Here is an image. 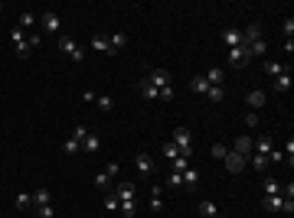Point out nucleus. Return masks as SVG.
<instances>
[{
  "instance_id": "obj_1",
  "label": "nucleus",
  "mask_w": 294,
  "mask_h": 218,
  "mask_svg": "<svg viewBox=\"0 0 294 218\" xmlns=\"http://www.w3.org/2000/svg\"><path fill=\"white\" fill-rule=\"evenodd\" d=\"M59 49H62V52L69 55L72 62H82V59H85V49H82V46H78L72 36H59Z\"/></svg>"
},
{
  "instance_id": "obj_2",
  "label": "nucleus",
  "mask_w": 294,
  "mask_h": 218,
  "mask_svg": "<svg viewBox=\"0 0 294 218\" xmlns=\"http://www.w3.org/2000/svg\"><path fill=\"white\" fill-rule=\"evenodd\" d=\"M170 140L180 147V153H183V156H190V153H193V134L186 131V127H174V137H170Z\"/></svg>"
},
{
  "instance_id": "obj_3",
  "label": "nucleus",
  "mask_w": 294,
  "mask_h": 218,
  "mask_svg": "<svg viewBox=\"0 0 294 218\" xmlns=\"http://www.w3.org/2000/svg\"><path fill=\"white\" fill-rule=\"evenodd\" d=\"M222 163H226V173H242L245 166H249V156H242V153H235V150H229L226 156H222Z\"/></svg>"
},
{
  "instance_id": "obj_4",
  "label": "nucleus",
  "mask_w": 294,
  "mask_h": 218,
  "mask_svg": "<svg viewBox=\"0 0 294 218\" xmlns=\"http://www.w3.org/2000/svg\"><path fill=\"white\" fill-rule=\"evenodd\" d=\"M226 62H229V66H235V68L249 66V62H252L249 46H235V49H229V52H226Z\"/></svg>"
},
{
  "instance_id": "obj_5",
  "label": "nucleus",
  "mask_w": 294,
  "mask_h": 218,
  "mask_svg": "<svg viewBox=\"0 0 294 218\" xmlns=\"http://www.w3.org/2000/svg\"><path fill=\"white\" fill-rule=\"evenodd\" d=\"M39 26H43L46 33H59V30H62V20H59L56 10H43L39 13Z\"/></svg>"
},
{
  "instance_id": "obj_6",
  "label": "nucleus",
  "mask_w": 294,
  "mask_h": 218,
  "mask_svg": "<svg viewBox=\"0 0 294 218\" xmlns=\"http://www.w3.org/2000/svg\"><path fill=\"white\" fill-rule=\"evenodd\" d=\"M144 78H147V82H151L157 91H160V88H170V72H167V68H151Z\"/></svg>"
},
{
  "instance_id": "obj_7",
  "label": "nucleus",
  "mask_w": 294,
  "mask_h": 218,
  "mask_svg": "<svg viewBox=\"0 0 294 218\" xmlns=\"http://www.w3.org/2000/svg\"><path fill=\"white\" fill-rule=\"evenodd\" d=\"M118 169H121V163H108V166H105V173L95 176V185H98V189H111V179L118 176Z\"/></svg>"
},
{
  "instance_id": "obj_8",
  "label": "nucleus",
  "mask_w": 294,
  "mask_h": 218,
  "mask_svg": "<svg viewBox=\"0 0 294 218\" xmlns=\"http://www.w3.org/2000/svg\"><path fill=\"white\" fill-rule=\"evenodd\" d=\"M115 196H118V202H134V196H137V189H134V183H118L115 189H111Z\"/></svg>"
},
{
  "instance_id": "obj_9",
  "label": "nucleus",
  "mask_w": 294,
  "mask_h": 218,
  "mask_svg": "<svg viewBox=\"0 0 294 218\" xmlns=\"http://www.w3.org/2000/svg\"><path fill=\"white\" fill-rule=\"evenodd\" d=\"M134 166H137L141 176H151L154 173V156L151 153H137V156H134Z\"/></svg>"
},
{
  "instance_id": "obj_10",
  "label": "nucleus",
  "mask_w": 294,
  "mask_h": 218,
  "mask_svg": "<svg viewBox=\"0 0 294 218\" xmlns=\"http://www.w3.org/2000/svg\"><path fill=\"white\" fill-rule=\"evenodd\" d=\"M232 150L242 153V156H252L255 153V137H235V147Z\"/></svg>"
},
{
  "instance_id": "obj_11",
  "label": "nucleus",
  "mask_w": 294,
  "mask_h": 218,
  "mask_svg": "<svg viewBox=\"0 0 294 218\" xmlns=\"http://www.w3.org/2000/svg\"><path fill=\"white\" fill-rule=\"evenodd\" d=\"M134 88H137V95H141L144 101H157V88H154L151 82H147V78H141V82H137Z\"/></svg>"
},
{
  "instance_id": "obj_12",
  "label": "nucleus",
  "mask_w": 294,
  "mask_h": 218,
  "mask_svg": "<svg viewBox=\"0 0 294 218\" xmlns=\"http://www.w3.org/2000/svg\"><path fill=\"white\" fill-rule=\"evenodd\" d=\"M222 43H226V49H235V46H242V30H222Z\"/></svg>"
},
{
  "instance_id": "obj_13",
  "label": "nucleus",
  "mask_w": 294,
  "mask_h": 218,
  "mask_svg": "<svg viewBox=\"0 0 294 218\" xmlns=\"http://www.w3.org/2000/svg\"><path fill=\"white\" fill-rule=\"evenodd\" d=\"M92 49H98V52H105V55H118L115 49H111L108 36H92Z\"/></svg>"
},
{
  "instance_id": "obj_14",
  "label": "nucleus",
  "mask_w": 294,
  "mask_h": 218,
  "mask_svg": "<svg viewBox=\"0 0 294 218\" xmlns=\"http://www.w3.org/2000/svg\"><path fill=\"white\" fill-rule=\"evenodd\" d=\"M261 192H265V196H281V183H278L274 176H265V179H261Z\"/></svg>"
},
{
  "instance_id": "obj_15",
  "label": "nucleus",
  "mask_w": 294,
  "mask_h": 218,
  "mask_svg": "<svg viewBox=\"0 0 294 218\" xmlns=\"http://www.w3.org/2000/svg\"><path fill=\"white\" fill-rule=\"evenodd\" d=\"M261 205H265V212H284V196H265Z\"/></svg>"
},
{
  "instance_id": "obj_16",
  "label": "nucleus",
  "mask_w": 294,
  "mask_h": 218,
  "mask_svg": "<svg viewBox=\"0 0 294 218\" xmlns=\"http://www.w3.org/2000/svg\"><path fill=\"white\" fill-rule=\"evenodd\" d=\"M199 215L203 218H219V205L213 199H203V202H199Z\"/></svg>"
},
{
  "instance_id": "obj_17",
  "label": "nucleus",
  "mask_w": 294,
  "mask_h": 218,
  "mask_svg": "<svg viewBox=\"0 0 294 218\" xmlns=\"http://www.w3.org/2000/svg\"><path fill=\"white\" fill-rule=\"evenodd\" d=\"M255 39H261V26H258V23H252L249 30L242 33V46H252Z\"/></svg>"
},
{
  "instance_id": "obj_18",
  "label": "nucleus",
  "mask_w": 294,
  "mask_h": 218,
  "mask_svg": "<svg viewBox=\"0 0 294 218\" xmlns=\"http://www.w3.org/2000/svg\"><path fill=\"white\" fill-rule=\"evenodd\" d=\"M206 85H213V88H222V78H226V72H222V68H209L206 75Z\"/></svg>"
},
{
  "instance_id": "obj_19",
  "label": "nucleus",
  "mask_w": 294,
  "mask_h": 218,
  "mask_svg": "<svg viewBox=\"0 0 294 218\" xmlns=\"http://www.w3.org/2000/svg\"><path fill=\"white\" fill-rule=\"evenodd\" d=\"M183 185H186V189H196V185H199V169L186 166V169H183Z\"/></svg>"
},
{
  "instance_id": "obj_20",
  "label": "nucleus",
  "mask_w": 294,
  "mask_h": 218,
  "mask_svg": "<svg viewBox=\"0 0 294 218\" xmlns=\"http://www.w3.org/2000/svg\"><path fill=\"white\" fill-rule=\"evenodd\" d=\"M82 150H88V153H98V150H101V137H98V134H88L85 140H82Z\"/></svg>"
},
{
  "instance_id": "obj_21",
  "label": "nucleus",
  "mask_w": 294,
  "mask_h": 218,
  "mask_svg": "<svg viewBox=\"0 0 294 218\" xmlns=\"http://www.w3.org/2000/svg\"><path fill=\"white\" fill-rule=\"evenodd\" d=\"M272 150H274V140H272V137H258V140H255V153L268 156Z\"/></svg>"
},
{
  "instance_id": "obj_22",
  "label": "nucleus",
  "mask_w": 294,
  "mask_h": 218,
  "mask_svg": "<svg viewBox=\"0 0 294 218\" xmlns=\"http://www.w3.org/2000/svg\"><path fill=\"white\" fill-rule=\"evenodd\" d=\"M163 156H167V163H174L176 156H183V153H180V147H176L174 140H167L163 143ZM186 160H190V156H186Z\"/></svg>"
},
{
  "instance_id": "obj_23",
  "label": "nucleus",
  "mask_w": 294,
  "mask_h": 218,
  "mask_svg": "<svg viewBox=\"0 0 294 218\" xmlns=\"http://www.w3.org/2000/svg\"><path fill=\"white\" fill-rule=\"evenodd\" d=\"M13 205H17V212H26V208H33V192H20V196L13 199Z\"/></svg>"
},
{
  "instance_id": "obj_24",
  "label": "nucleus",
  "mask_w": 294,
  "mask_h": 218,
  "mask_svg": "<svg viewBox=\"0 0 294 218\" xmlns=\"http://www.w3.org/2000/svg\"><path fill=\"white\" fill-rule=\"evenodd\" d=\"M249 166H255V169H258V173H265V169H268V156H261V153H252L249 156Z\"/></svg>"
},
{
  "instance_id": "obj_25",
  "label": "nucleus",
  "mask_w": 294,
  "mask_h": 218,
  "mask_svg": "<svg viewBox=\"0 0 294 218\" xmlns=\"http://www.w3.org/2000/svg\"><path fill=\"white\" fill-rule=\"evenodd\" d=\"M249 108H265V91L261 88H255V91H249Z\"/></svg>"
},
{
  "instance_id": "obj_26",
  "label": "nucleus",
  "mask_w": 294,
  "mask_h": 218,
  "mask_svg": "<svg viewBox=\"0 0 294 218\" xmlns=\"http://www.w3.org/2000/svg\"><path fill=\"white\" fill-rule=\"evenodd\" d=\"M49 196H53L49 189H36V192H33V208L36 205H49Z\"/></svg>"
},
{
  "instance_id": "obj_27",
  "label": "nucleus",
  "mask_w": 294,
  "mask_h": 218,
  "mask_svg": "<svg viewBox=\"0 0 294 218\" xmlns=\"http://www.w3.org/2000/svg\"><path fill=\"white\" fill-rule=\"evenodd\" d=\"M190 91H196V95H206V91H209V85H206V78H203V75H196L193 82H190Z\"/></svg>"
},
{
  "instance_id": "obj_28",
  "label": "nucleus",
  "mask_w": 294,
  "mask_h": 218,
  "mask_svg": "<svg viewBox=\"0 0 294 218\" xmlns=\"http://www.w3.org/2000/svg\"><path fill=\"white\" fill-rule=\"evenodd\" d=\"M17 26H20L23 33H26L30 26H36V13H30V10H26V13H20V23H17Z\"/></svg>"
},
{
  "instance_id": "obj_29",
  "label": "nucleus",
  "mask_w": 294,
  "mask_h": 218,
  "mask_svg": "<svg viewBox=\"0 0 294 218\" xmlns=\"http://www.w3.org/2000/svg\"><path fill=\"white\" fill-rule=\"evenodd\" d=\"M78 150H82V140H76V137H69V140L62 143V153H65V156H72V153H78Z\"/></svg>"
},
{
  "instance_id": "obj_30",
  "label": "nucleus",
  "mask_w": 294,
  "mask_h": 218,
  "mask_svg": "<svg viewBox=\"0 0 294 218\" xmlns=\"http://www.w3.org/2000/svg\"><path fill=\"white\" fill-rule=\"evenodd\" d=\"M265 52H268V43H265V39H255V43L249 46V55H252V59H255V55H265Z\"/></svg>"
},
{
  "instance_id": "obj_31",
  "label": "nucleus",
  "mask_w": 294,
  "mask_h": 218,
  "mask_svg": "<svg viewBox=\"0 0 294 218\" xmlns=\"http://www.w3.org/2000/svg\"><path fill=\"white\" fill-rule=\"evenodd\" d=\"M206 98L213 101V104H222V98H226V88H213V85H209V91H206Z\"/></svg>"
},
{
  "instance_id": "obj_32",
  "label": "nucleus",
  "mask_w": 294,
  "mask_h": 218,
  "mask_svg": "<svg viewBox=\"0 0 294 218\" xmlns=\"http://www.w3.org/2000/svg\"><path fill=\"white\" fill-rule=\"evenodd\" d=\"M151 208H154V212H160V208H163V199H160V185H154V189H151Z\"/></svg>"
},
{
  "instance_id": "obj_33",
  "label": "nucleus",
  "mask_w": 294,
  "mask_h": 218,
  "mask_svg": "<svg viewBox=\"0 0 294 218\" xmlns=\"http://www.w3.org/2000/svg\"><path fill=\"white\" fill-rule=\"evenodd\" d=\"M265 72H268V75H272V78H278V75H281V72H288V68H284L281 62H265Z\"/></svg>"
},
{
  "instance_id": "obj_34",
  "label": "nucleus",
  "mask_w": 294,
  "mask_h": 218,
  "mask_svg": "<svg viewBox=\"0 0 294 218\" xmlns=\"http://www.w3.org/2000/svg\"><path fill=\"white\" fill-rule=\"evenodd\" d=\"M274 88H278V91H288V88H291V75H288V72H281V75L274 78Z\"/></svg>"
},
{
  "instance_id": "obj_35",
  "label": "nucleus",
  "mask_w": 294,
  "mask_h": 218,
  "mask_svg": "<svg viewBox=\"0 0 294 218\" xmlns=\"http://www.w3.org/2000/svg\"><path fill=\"white\" fill-rule=\"evenodd\" d=\"M95 104H98L101 111H111V108H115V98H111V95H98Z\"/></svg>"
},
{
  "instance_id": "obj_36",
  "label": "nucleus",
  "mask_w": 294,
  "mask_h": 218,
  "mask_svg": "<svg viewBox=\"0 0 294 218\" xmlns=\"http://www.w3.org/2000/svg\"><path fill=\"white\" fill-rule=\"evenodd\" d=\"M118 212H121V215H128V218H134V215H137V202H121Z\"/></svg>"
},
{
  "instance_id": "obj_37",
  "label": "nucleus",
  "mask_w": 294,
  "mask_h": 218,
  "mask_svg": "<svg viewBox=\"0 0 294 218\" xmlns=\"http://www.w3.org/2000/svg\"><path fill=\"white\" fill-rule=\"evenodd\" d=\"M108 39H111V49H115V52H118L121 46L128 43V33H115V36H108Z\"/></svg>"
},
{
  "instance_id": "obj_38",
  "label": "nucleus",
  "mask_w": 294,
  "mask_h": 218,
  "mask_svg": "<svg viewBox=\"0 0 294 218\" xmlns=\"http://www.w3.org/2000/svg\"><path fill=\"white\" fill-rule=\"evenodd\" d=\"M167 185H170V189H180V185H183V173H174V169H170V176H167Z\"/></svg>"
},
{
  "instance_id": "obj_39",
  "label": "nucleus",
  "mask_w": 294,
  "mask_h": 218,
  "mask_svg": "<svg viewBox=\"0 0 294 218\" xmlns=\"http://www.w3.org/2000/svg\"><path fill=\"white\" fill-rule=\"evenodd\" d=\"M10 39H13V46H20V43H26V33H23L20 26H13V30H10Z\"/></svg>"
},
{
  "instance_id": "obj_40",
  "label": "nucleus",
  "mask_w": 294,
  "mask_h": 218,
  "mask_svg": "<svg viewBox=\"0 0 294 218\" xmlns=\"http://www.w3.org/2000/svg\"><path fill=\"white\" fill-rule=\"evenodd\" d=\"M186 166H190V160H186V156H176L174 163H170V169H174V173H183Z\"/></svg>"
},
{
  "instance_id": "obj_41",
  "label": "nucleus",
  "mask_w": 294,
  "mask_h": 218,
  "mask_svg": "<svg viewBox=\"0 0 294 218\" xmlns=\"http://www.w3.org/2000/svg\"><path fill=\"white\" fill-rule=\"evenodd\" d=\"M105 208H108V212H118V208H121V202H118V196H115V192L105 199Z\"/></svg>"
},
{
  "instance_id": "obj_42",
  "label": "nucleus",
  "mask_w": 294,
  "mask_h": 218,
  "mask_svg": "<svg viewBox=\"0 0 294 218\" xmlns=\"http://www.w3.org/2000/svg\"><path fill=\"white\" fill-rule=\"evenodd\" d=\"M226 153H229V147H226V143H216V147H213V156H216V160H222Z\"/></svg>"
},
{
  "instance_id": "obj_43",
  "label": "nucleus",
  "mask_w": 294,
  "mask_h": 218,
  "mask_svg": "<svg viewBox=\"0 0 294 218\" xmlns=\"http://www.w3.org/2000/svg\"><path fill=\"white\" fill-rule=\"evenodd\" d=\"M36 215L39 218H53V205H36Z\"/></svg>"
},
{
  "instance_id": "obj_44",
  "label": "nucleus",
  "mask_w": 294,
  "mask_h": 218,
  "mask_svg": "<svg viewBox=\"0 0 294 218\" xmlns=\"http://www.w3.org/2000/svg\"><path fill=\"white\" fill-rule=\"evenodd\" d=\"M13 49H17V55H20V59L33 52V46H30V43H20V46H13Z\"/></svg>"
},
{
  "instance_id": "obj_45",
  "label": "nucleus",
  "mask_w": 294,
  "mask_h": 218,
  "mask_svg": "<svg viewBox=\"0 0 294 218\" xmlns=\"http://www.w3.org/2000/svg\"><path fill=\"white\" fill-rule=\"evenodd\" d=\"M157 98H160V101H174V88H160V91H157Z\"/></svg>"
},
{
  "instance_id": "obj_46",
  "label": "nucleus",
  "mask_w": 294,
  "mask_h": 218,
  "mask_svg": "<svg viewBox=\"0 0 294 218\" xmlns=\"http://www.w3.org/2000/svg\"><path fill=\"white\" fill-rule=\"evenodd\" d=\"M95 98H98V95L92 91V88H85V91H82V101H88V104H95Z\"/></svg>"
},
{
  "instance_id": "obj_47",
  "label": "nucleus",
  "mask_w": 294,
  "mask_h": 218,
  "mask_svg": "<svg viewBox=\"0 0 294 218\" xmlns=\"http://www.w3.org/2000/svg\"><path fill=\"white\" fill-rule=\"evenodd\" d=\"M291 33H294V20H291V17H288V20H284V36L291 39Z\"/></svg>"
},
{
  "instance_id": "obj_48",
  "label": "nucleus",
  "mask_w": 294,
  "mask_h": 218,
  "mask_svg": "<svg viewBox=\"0 0 294 218\" xmlns=\"http://www.w3.org/2000/svg\"><path fill=\"white\" fill-rule=\"evenodd\" d=\"M245 124L249 127H258V114H245Z\"/></svg>"
},
{
  "instance_id": "obj_49",
  "label": "nucleus",
  "mask_w": 294,
  "mask_h": 218,
  "mask_svg": "<svg viewBox=\"0 0 294 218\" xmlns=\"http://www.w3.org/2000/svg\"><path fill=\"white\" fill-rule=\"evenodd\" d=\"M0 13H3V3H0Z\"/></svg>"
}]
</instances>
